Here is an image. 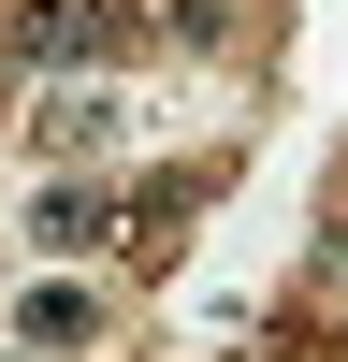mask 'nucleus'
Here are the masks:
<instances>
[{
  "label": "nucleus",
  "mask_w": 348,
  "mask_h": 362,
  "mask_svg": "<svg viewBox=\"0 0 348 362\" xmlns=\"http://www.w3.org/2000/svg\"><path fill=\"white\" fill-rule=\"evenodd\" d=\"M15 73H87V58H131V15L116 0H15Z\"/></svg>",
  "instance_id": "nucleus-1"
},
{
  "label": "nucleus",
  "mask_w": 348,
  "mask_h": 362,
  "mask_svg": "<svg viewBox=\"0 0 348 362\" xmlns=\"http://www.w3.org/2000/svg\"><path fill=\"white\" fill-rule=\"evenodd\" d=\"M15 348H29V362H87V348H102V290L44 276V290L15 305Z\"/></svg>",
  "instance_id": "nucleus-2"
},
{
  "label": "nucleus",
  "mask_w": 348,
  "mask_h": 362,
  "mask_svg": "<svg viewBox=\"0 0 348 362\" xmlns=\"http://www.w3.org/2000/svg\"><path fill=\"white\" fill-rule=\"evenodd\" d=\"M203 203H218V160H189V174H160V189H131V203H116V232H131L145 261H174V232H189Z\"/></svg>",
  "instance_id": "nucleus-3"
},
{
  "label": "nucleus",
  "mask_w": 348,
  "mask_h": 362,
  "mask_svg": "<svg viewBox=\"0 0 348 362\" xmlns=\"http://www.w3.org/2000/svg\"><path fill=\"white\" fill-rule=\"evenodd\" d=\"M102 232H116V189L44 174V203H29V247H44V261H73V247H102Z\"/></svg>",
  "instance_id": "nucleus-4"
},
{
  "label": "nucleus",
  "mask_w": 348,
  "mask_h": 362,
  "mask_svg": "<svg viewBox=\"0 0 348 362\" xmlns=\"http://www.w3.org/2000/svg\"><path fill=\"white\" fill-rule=\"evenodd\" d=\"M29 131H44V160H87V145H116L131 116H116V87H44V102H29Z\"/></svg>",
  "instance_id": "nucleus-5"
}]
</instances>
